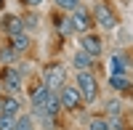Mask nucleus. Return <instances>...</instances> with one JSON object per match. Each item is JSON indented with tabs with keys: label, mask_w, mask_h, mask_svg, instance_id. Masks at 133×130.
<instances>
[{
	"label": "nucleus",
	"mask_w": 133,
	"mask_h": 130,
	"mask_svg": "<svg viewBox=\"0 0 133 130\" xmlns=\"http://www.w3.org/2000/svg\"><path fill=\"white\" fill-rule=\"evenodd\" d=\"M14 130H35V120H32V114H19Z\"/></svg>",
	"instance_id": "obj_14"
},
{
	"label": "nucleus",
	"mask_w": 133,
	"mask_h": 130,
	"mask_svg": "<svg viewBox=\"0 0 133 130\" xmlns=\"http://www.w3.org/2000/svg\"><path fill=\"white\" fill-rule=\"evenodd\" d=\"M29 35H27V32H19V35H11V48H14L16 53H24L27 48H29Z\"/></svg>",
	"instance_id": "obj_10"
},
{
	"label": "nucleus",
	"mask_w": 133,
	"mask_h": 130,
	"mask_svg": "<svg viewBox=\"0 0 133 130\" xmlns=\"http://www.w3.org/2000/svg\"><path fill=\"white\" fill-rule=\"evenodd\" d=\"M0 5H3V0H0Z\"/></svg>",
	"instance_id": "obj_24"
},
{
	"label": "nucleus",
	"mask_w": 133,
	"mask_h": 130,
	"mask_svg": "<svg viewBox=\"0 0 133 130\" xmlns=\"http://www.w3.org/2000/svg\"><path fill=\"white\" fill-rule=\"evenodd\" d=\"M53 27H59V29L64 32V35H69V32H72V27H69V19H56V16H53Z\"/></svg>",
	"instance_id": "obj_19"
},
{
	"label": "nucleus",
	"mask_w": 133,
	"mask_h": 130,
	"mask_svg": "<svg viewBox=\"0 0 133 130\" xmlns=\"http://www.w3.org/2000/svg\"><path fill=\"white\" fill-rule=\"evenodd\" d=\"M80 50H85L91 59H96V56H101V50H104V42H101V37L98 35H83V40H80Z\"/></svg>",
	"instance_id": "obj_5"
},
{
	"label": "nucleus",
	"mask_w": 133,
	"mask_h": 130,
	"mask_svg": "<svg viewBox=\"0 0 133 130\" xmlns=\"http://www.w3.org/2000/svg\"><path fill=\"white\" fill-rule=\"evenodd\" d=\"M19 109H21V104L14 98V96L0 98V112H3V114H14V117H19Z\"/></svg>",
	"instance_id": "obj_12"
},
{
	"label": "nucleus",
	"mask_w": 133,
	"mask_h": 130,
	"mask_svg": "<svg viewBox=\"0 0 133 130\" xmlns=\"http://www.w3.org/2000/svg\"><path fill=\"white\" fill-rule=\"evenodd\" d=\"M48 85H37V88H32L29 93V101H32V112H43V106H45V98H48Z\"/></svg>",
	"instance_id": "obj_7"
},
{
	"label": "nucleus",
	"mask_w": 133,
	"mask_h": 130,
	"mask_svg": "<svg viewBox=\"0 0 133 130\" xmlns=\"http://www.w3.org/2000/svg\"><path fill=\"white\" fill-rule=\"evenodd\" d=\"M88 130H112V127H109V122H107V120H93Z\"/></svg>",
	"instance_id": "obj_20"
},
{
	"label": "nucleus",
	"mask_w": 133,
	"mask_h": 130,
	"mask_svg": "<svg viewBox=\"0 0 133 130\" xmlns=\"http://www.w3.org/2000/svg\"><path fill=\"white\" fill-rule=\"evenodd\" d=\"M3 27L8 35H19V32H24V21H21L19 16H5L3 19Z\"/></svg>",
	"instance_id": "obj_11"
},
{
	"label": "nucleus",
	"mask_w": 133,
	"mask_h": 130,
	"mask_svg": "<svg viewBox=\"0 0 133 130\" xmlns=\"http://www.w3.org/2000/svg\"><path fill=\"white\" fill-rule=\"evenodd\" d=\"M27 27H37V16H27V19H21Z\"/></svg>",
	"instance_id": "obj_22"
},
{
	"label": "nucleus",
	"mask_w": 133,
	"mask_h": 130,
	"mask_svg": "<svg viewBox=\"0 0 133 130\" xmlns=\"http://www.w3.org/2000/svg\"><path fill=\"white\" fill-rule=\"evenodd\" d=\"M59 98H61V106H64V109L77 112V109L83 106V96H80V90H77V85H61Z\"/></svg>",
	"instance_id": "obj_2"
},
{
	"label": "nucleus",
	"mask_w": 133,
	"mask_h": 130,
	"mask_svg": "<svg viewBox=\"0 0 133 130\" xmlns=\"http://www.w3.org/2000/svg\"><path fill=\"white\" fill-rule=\"evenodd\" d=\"M43 85H48L51 90H56L64 85V69L61 64H48L45 67V80H43Z\"/></svg>",
	"instance_id": "obj_6"
},
{
	"label": "nucleus",
	"mask_w": 133,
	"mask_h": 130,
	"mask_svg": "<svg viewBox=\"0 0 133 130\" xmlns=\"http://www.w3.org/2000/svg\"><path fill=\"white\" fill-rule=\"evenodd\" d=\"M61 11H75V8H80V0H53Z\"/></svg>",
	"instance_id": "obj_18"
},
{
	"label": "nucleus",
	"mask_w": 133,
	"mask_h": 130,
	"mask_svg": "<svg viewBox=\"0 0 133 130\" xmlns=\"http://www.w3.org/2000/svg\"><path fill=\"white\" fill-rule=\"evenodd\" d=\"M24 3H27V5H40L43 0H24Z\"/></svg>",
	"instance_id": "obj_23"
},
{
	"label": "nucleus",
	"mask_w": 133,
	"mask_h": 130,
	"mask_svg": "<svg viewBox=\"0 0 133 130\" xmlns=\"http://www.w3.org/2000/svg\"><path fill=\"white\" fill-rule=\"evenodd\" d=\"M91 61H93V59L88 56L85 50H77V53H75V69H77V72H85L88 67H91Z\"/></svg>",
	"instance_id": "obj_13"
},
{
	"label": "nucleus",
	"mask_w": 133,
	"mask_h": 130,
	"mask_svg": "<svg viewBox=\"0 0 133 130\" xmlns=\"http://www.w3.org/2000/svg\"><path fill=\"white\" fill-rule=\"evenodd\" d=\"M112 72H115V74H123V72H125V56H120V53H117V56L112 59Z\"/></svg>",
	"instance_id": "obj_17"
},
{
	"label": "nucleus",
	"mask_w": 133,
	"mask_h": 130,
	"mask_svg": "<svg viewBox=\"0 0 133 130\" xmlns=\"http://www.w3.org/2000/svg\"><path fill=\"white\" fill-rule=\"evenodd\" d=\"M69 27H72V32H80V35H85L88 29H91V13L88 11H83V8H75V11H69Z\"/></svg>",
	"instance_id": "obj_3"
},
{
	"label": "nucleus",
	"mask_w": 133,
	"mask_h": 130,
	"mask_svg": "<svg viewBox=\"0 0 133 130\" xmlns=\"http://www.w3.org/2000/svg\"><path fill=\"white\" fill-rule=\"evenodd\" d=\"M77 90H80V96H83V101H88V104H93L96 101V93H98V88H96V77H93V74L91 72H77Z\"/></svg>",
	"instance_id": "obj_1"
},
{
	"label": "nucleus",
	"mask_w": 133,
	"mask_h": 130,
	"mask_svg": "<svg viewBox=\"0 0 133 130\" xmlns=\"http://www.w3.org/2000/svg\"><path fill=\"white\" fill-rule=\"evenodd\" d=\"M61 109V98H59V93L56 90H48V98H45V106H43V112L51 114V117H56V112Z\"/></svg>",
	"instance_id": "obj_9"
},
{
	"label": "nucleus",
	"mask_w": 133,
	"mask_h": 130,
	"mask_svg": "<svg viewBox=\"0 0 133 130\" xmlns=\"http://www.w3.org/2000/svg\"><path fill=\"white\" fill-rule=\"evenodd\" d=\"M107 109L112 112V114H117L120 109H123V104H120V101H109V104H107Z\"/></svg>",
	"instance_id": "obj_21"
},
{
	"label": "nucleus",
	"mask_w": 133,
	"mask_h": 130,
	"mask_svg": "<svg viewBox=\"0 0 133 130\" xmlns=\"http://www.w3.org/2000/svg\"><path fill=\"white\" fill-rule=\"evenodd\" d=\"M93 16H96V21H98L104 29H115V27H117V16L112 13V8H109L107 3H98V0H96Z\"/></svg>",
	"instance_id": "obj_4"
},
{
	"label": "nucleus",
	"mask_w": 133,
	"mask_h": 130,
	"mask_svg": "<svg viewBox=\"0 0 133 130\" xmlns=\"http://www.w3.org/2000/svg\"><path fill=\"white\" fill-rule=\"evenodd\" d=\"M14 127H16V117L0 112V130H14Z\"/></svg>",
	"instance_id": "obj_16"
},
{
	"label": "nucleus",
	"mask_w": 133,
	"mask_h": 130,
	"mask_svg": "<svg viewBox=\"0 0 133 130\" xmlns=\"http://www.w3.org/2000/svg\"><path fill=\"white\" fill-rule=\"evenodd\" d=\"M109 85H112L115 90H130V82L123 77V74H112V80H109Z\"/></svg>",
	"instance_id": "obj_15"
},
{
	"label": "nucleus",
	"mask_w": 133,
	"mask_h": 130,
	"mask_svg": "<svg viewBox=\"0 0 133 130\" xmlns=\"http://www.w3.org/2000/svg\"><path fill=\"white\" fill-rule=\"evenodd\" d=\"M3 85H5L11 93H16V90L21 88V74H19L16 69H11V67H8V69L3 72Z\"/></svg>",
	"instance_id": "obj_8"
}]
</instances>
